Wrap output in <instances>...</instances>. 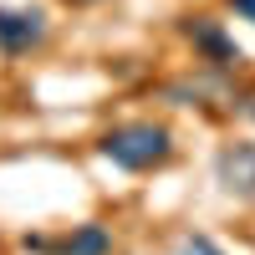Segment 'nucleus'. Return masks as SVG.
I'll use <instances>...</instances> for the list:
<instances>
[{"label": "nucleus", "instance_id": "nucleus-1", "mask_svg": "<svg viewBox=\"0 0 255 255\" xmlns=\"http://www.w3.org/2000/svg\"><path fill=\"white\" fill-rule=\"evenodd\" d=\"M97 153L113 168H123V174H148V168H163L174 158V133L163 123H148V118L118 123V128H108L97 138Z\"/></svg>", "mask_w": 255, "mask_h": 255}, {"label": "nucleus", "instance_id": "nucleus-2", "mask_svg": "<svg viewBox=\"0 0 255 255\" xmlns=\"http://www.w3.org/2000/svg\"><path fill=\"white\" fill-rule=\"evenodd\" d=\"M51 20L41 5H0V56H31L46 46Z\"/></svg>", "mask_w": 255, "mask_h": 255}, {"label": "nucleus", "instance_id": "nucleus-3", "mask_svg": "<svg viewBox=\"0 0 255 255\" xmlns=\"http://www.w3.org/2000/svg\"><path fill=\"white\" fill-rule=\"evenodd\" d=\"M184 36H189V46H194V56L209 61L215 72L240 67V46L230 41V31L220 26L215 15H189V20H184Z\"/></svg>", "mask_w": 255, "mask_h": 255}, {"label": "nucleus", "instance_id": "nucleus-4", "mask_svg": "<svg viewBox=\"0 0 255 255\" xmlns=\"http://www.w3.org/2000/svg\"><path fill=\"white\" fill-rule=\"evenodd\" d=\"M215 184L230 199H255V143L235 138L215 153Z\"/></svg>", "mask_w": 255, "mask_h": 255}, {"label": "nucleus", "instance_id": "nucleus-5", "mask_svg": "<svg viewBox=\"0 0 255 255\" xmlns=\"http://www.w3.org/2000/svg\"><path fill=\"white\" fill-rule=\"evenodd\" d=\"M61 255H113V235L108 225H72V235L61 240Z\"/></svg>", "mask_w": 255, "mask_h": 255}, {"label": "nucleus", "instance_id": "nucleus-6", "mask_svg": "<svg viewBox=\"0 0 255 255\" xmlns=\"http://www.w3.org/2000/svg\"><path fill=\"white\" fill-rule=\"evenodd\" d=\"M179 255H225V250L209 240V235H184L179 240Z\"/></svg>", "mask_w": 255, "mask_h": 255}, {"label": "nucleus", "instance_id": "nucleus-7", "mask_svg": "<svg viewBox=\"0 0 255 255\" xmlns=\"http://www.w3.org/2000/svg\"><path fill=\"white\" fill-rule=\"evenodd\" d=\"M225 5L235 10V15L245 20V26H255V0H225Z\"/></svg>", "mask_w": 255, "mask_h": 255}, {"label": "nucleus", "instance_id": "nucleus-8", "mask_svg": "<svg viewBox=\"0 0 255 255\" xmlns=\"http://www.w3.org/2000/svg\"><path fill=\"white\" fill-rule=\"evenodd\" d=\"M67 5H97V0H67Z\"/></svg>", "mask_w": 255, "mask_h": 255}]
</instances>
